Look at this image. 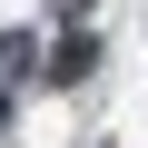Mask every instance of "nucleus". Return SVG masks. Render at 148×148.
I'll return each instance as SVG.
<instances>
[{
	"label": "nucleus",
	"instance_id": "1",
	"mask_svg": "<svg viewBox=\"0 0 148 148\" xmlns=\"http://www.w3.org/2000/svg\"><path fill=\"white\" fill-rule=\"evenodd\" d=\"M59 10H79V0H59Z\"/></svg>",
	"mask_w": 148,
	"mask_h": 148
}]
</instances>
